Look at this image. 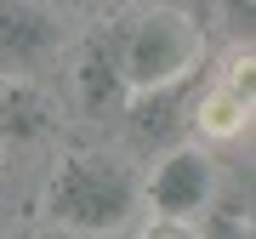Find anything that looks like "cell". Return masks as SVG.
<instances>
[{
  "label": "cell",
  "instance_id": "cell-1",
  "mask_svg": "<svg viewBox=\"0 0 256 239\" xmlns=\"http://www.w3.org/2000/svg\"><path fill=\"white\" fill-rule=\"evenodd\" d=\"M142 205V176L108 148H74L46 188V222L68 234H120Z\"/></svg>",
  "mask_w": 256,
  "mask_h": 239
},
{
  "label": "cell",
  "instance_id": "cell-2",
  "mask_svg": "<svg viewBox=\"0 0 256 239\" xmlns=\"http://www.w3.org/2000/svg\"><path fill=\"white\" fill-rule=\"evenodd\" d=\"M120 57H126V86H165L176 74L205 63V34L182 6H142L120 18Z\"/></svg>",
  "mask_w": 256,
  "mask_h": 239
},
{
  "label": "cell",
  "instance_id": "cell-3",
  "mask_svg": "<svg viewBox=\"0 0 256 239\" xmlns=\"http://www.w3.org/2000/svg\"><path fill=\"white\" fill-rule=\"evenodd\" d=\"M200 97H205V63L176 74L165 86H137L120 108H126V131L142 154H165V148L188 142L194 131V114H200Z\"/></svg>",
  "mask_w": 256,
  "mask_h": 239
},
{
  "label": "cell",
  "instance_id": "cell-4",
  "mask_svg": "<svg viewBox=\"0 0 256 239\" xmlns=\"http://www.w3.org/2000/svg\"><path fill=\"white\" fill-rule=\"evenodd\" d=\"M63 52V18L46 0H0V80H28Z\"/></svg>",
  "mask_w": 256,
  "mask_h": 239
},
{
  "label": "cell",
  "instance_id": "cell-5",
  "mask_svg": "<svg viewBox=\"0 0 256 239\" xmlns=\"http://www.w3.org/2000/svg\"><path fill=\"white\" fill-rule=\"evenodd\" d=\"M216 194V166H210L205 148L194 142H176L154 154V176L142 182V200L154 216H200Z\"/></svg>",
  "mask_w": 256,
  "mask_h": 239
},
{
  "label": "cell",
  "instance_id": "cell-6",
  "mask_svg": "<svg viewBox=\"0 0 256 239\" xmlns=\"http://www.w3.org/2000/svg\"><path fill=\"white\" fill-rule=\"evenodd\" d=\"M74 97H80V108L92 114V120L120 114V102L131 97L126 57H120V18L97 23L92 34L80 40V52H74Z\"/></svg>",
  "mask_w": 256,
  "mask_h": 239
},
{
  "label": "cell",
  "instance_id": "cell-7",
  "mask_svg": "<svg viewBox=\"0 0 256 239\" xmlns=\"http://www.w3.org/2000/svg\"><path fill=\"white\" fill-rule=\"evenodd\" d=\"M52 97L28 80H0V142H34L52 131Z\"/></svg>",
  "mask_w": 256,
  "mask_h": 239
},
{
  "label": "cell",
  "instance_id": "cell-8",
  "mask_svg": "<svg viewBox=\"0 0 256 239\" xmlns=\"http://www.w3.org/2000/svg\"><path fill=\"white\" fill-rule=\"evenodd\" d=\"M222 23H228V34L239 46H250L256 34V0H222Z\"/></svg>",
  "mask_w": 256,
  "mask_h": 239
},
{
  "label": "cell",
  "instance_id": "cell-9",
  "mask_svg": "<svg viewBox=\"0 0 256 239\" xmlns=\"http://www.w3.org/2000/svg\"><path fill=\"white\" fill-rule=\"evenodd\" d=\"M142 239H205V234L194 228V216H148Z\"/></svg>",
  "mask_w": 256,
  "mask_h": 239
},
{
  "label": "cell",
  "instance_id": "cell-10",
  "mask_svg": "<svg viewBox=\"0 0 256 239\" xmlns=\"http://www.w3.org/2000/svg\"><path fill=\"white\" fill-rule=\"evenodd\" d=\"M18 239H80V234H68V228H52V222H46V228H28V234H18Z\"/></svg>",
  "mask_w": 256,
  "mask_h": 239
},
{
  "label": "cell",
  "instance_id": "cell-11",
  "mask_svg": "<svg viewBox=\"0 0 256 239\" xmlns=\"http://www.w3.org/2000/svg\"><path fill=\"white\" fill-rule=\"evenodd\" d=\"M57 6H92V0H57Z\"/></svg>",
  "mask_w": 256,
  "mask_h": 239
},
{
  "label": "cell",
  "instance_id": "cell-12",
  "mask_svg": "<svg viewBox=\"0 0 256 239\" xmlns=\"http://www.w3.org/2000/svg\"><path fill=\"white\" fill-rule=\"evenodd\" d=\"M0 148H6V142H0Z\"/></svg>",
  "mask_w": 256,
  "mask_h": 239
}]
</instances>
